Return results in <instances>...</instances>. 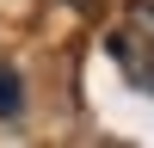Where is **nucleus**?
Listing matches in <instances>:
<instances>
[{"label": "nucleus", "instance_id": "1", "mask_svg": "<svg viewBox=\"0 0 154 148\" xmlns=\"http://www.w3.org/2000/svg\"><path fill=\"white\" fill-rule=\"evenodd\" d=\"M105 49L123 80L154 99V0H130V12L105 31Z\"/></svg>", "mask_w": 154, "mask_h": 148}, {"label": "nucleus", "instance_id": "2", "mask_svg": "<svg viewBox=\"0 0 154 148\" xmlns=\"http://www.w3.org/2000/svg\"><path fill=\"white\" fill-rule=\"evenodd\" d=\"M19 105H25V86H19V74H12V68H0V117H12Z\"/></svg>", "mask_w": 154, "mask_h": 148}, {"label": "nucleus", "instance_id": "3", "mask_svg": "<svg viewBox=\"0 0 154 148\" xmlns=\"http://www.w3.org/2000/svg\"><path fill=\"white\" fill-rule=\"evenodd\" d=\"M68 6H99V0H68Z\"/></svg>", "mask_w": 154, "mask_h": 148}]
</instances>
